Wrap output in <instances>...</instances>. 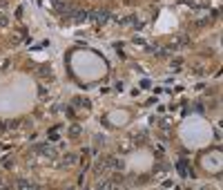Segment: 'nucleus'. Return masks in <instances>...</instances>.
<instances>
[{
  "mask_svg": "<svg viewBox=\"0 0 223 190\" xmlns=\"http://www.w3.org/2000/svg\"><path fill=\"white\" fill-rule=\"evenodd\" d=\"M18 186H20V188H36V183H31V181H25V179H22V181H18Z\"/></svg>",
  "mask_w": 223,
  "mask_h": 190,
  "instance_id": "nucleus-3",
  "label": "nucleus"
},
{
  "mask_svg": "<svg viewBox=\"0 0 223 190\" xmlns=\"http://www.w3.org/2000/svg\"><path fill=\"white\" fill-rule=\"evenodd\" d=\"M69 132H71V134L76 137V134H78V132H80V130H78V125H71V128H69Z\"/></svg>",
  "mask_w": 223,
  "mask_h": 190,
  "instance_id": "nucleus-6",
  "label": "nucleus"
},
{
  "mask_svg": "<svg viewBox=\"0 0 223 190\" xmlns=\"http://www.w3.org/2000/svg\"><path fill=\"white\" fill-rule=\"evenodd\" d=\"M96 18H98V23H101V25H105V23L112 18V14H109V11H96Z\"/></svg>",
  "mask_w": 223,
  "mask_h": 190,
  "instance_id": "nucleus-1",
  "label": "nucleus"
},
{
  "mask_svg": "<svg viewBox=\"0 0 223 190\" xmlns=\"http://www.w3.org/2000/svg\"><path fill=\"white\" fill-rule=\"evenodd\" d=\"M176 170H179V174H185V161H179L176 163Z\"/></svg>",
  "mask_w": 223,
  "mask_h": 190,
  "instance_id": "nucleus-4",
  "label": "nucleus"
},
{
  "mask_svg": "<svg viewBox=\"0 0 223 190\" xmlns=\"http://www.w3.org/2000/svg\"><path fill=\"white\" fill-rule=\"evenodd\" d=\"M47 72H49L47 67H40V69H38V76H40V78H47V76H49Z\"/></svg>",
  "mask_w": 223,
  "mask_h": 190,
  "instance_id": "nucleus-5",
  "label": "nucleus"
},
{
  "mask_svg": "<svg viewBox=\"0 0 223 190\" xmlns=\"http://www.w3.org/2000/svg\"><path fill=\"white\" fill-rule=\"evenodd\" d=\"M76 161H78V157H76V154H69V157H65V163H67V165L76 163Z\"/></svg>",
  "mask_w": 223,
  "mask_h": 190,
  "instance_id": "nucleus-2",
  "label": "nucleus"
}]
</instances>
